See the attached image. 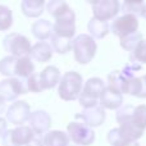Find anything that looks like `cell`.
<instances>
[{"instance_id": "6da1fadb", "label": "cell", "mask_w": 146, "mask_h": 146, "mask_svg": "<svg viewBox=\"0 0 146 146\" xmlns=\"http://www.w3.org/2000/svg\"><path fill=\"white\" fill-rule=\"evenodd\" d=\"M72 50L76 62L80 64H88L96 55L98 44L90 35L81 33L72 41Z\"/></svg>"}, {"instance_id": "7a4b0ae2", "label": "cell", "mask_w": 146, "mask_h": 146, "mask_svg": "<svg viewBox=\"0 0 146 146\" xmlns=\"http://www.w3.org/2000/svg\"><path fill=\"white\" fill-rule=\"evenodd\" d=\"M83 88V80L82 76L78 72L71 71L67 72L59 82L58 94L62 100L64 101H73L80 98Z\"/></svg>"}, {"instance_id": "3957f363", "label": "cell", "mask_w": 146, "mask_h": 146, "mask_svg": "<svg viewBox=\"0 0 146 146\" xmlns=\"http://www.w3.org/2000/svg\"><path fill=\"white\" fill-rule=\"evenodd\" d=\"M104 88H105V83H104V81L101 78L92 77L90 80H87L86 83L83 85L82 92H81L80 98H78L80 104L85 109L98 106Z\"/></svg>"}, {"instance_id": "277c9868", "label": "cell", "mask_w": 146, "mask_h": 146, "mask_svg": "<svg viewBox=\"0 0 146 146\" xmlns=\"http://www.w3.org/2000/svg\"><path fill=\"white\" fill-rule=\"evenodd\" d=\"M4 49L10 54V56L14 58H25L28 56L31 53V42L26 36L21 35V33H9L8 36L4 37L3 41Z\"/></svg>"}, {"instance_id": "5b68a950", "label": "cell", "mask_w": 146, "mask_h": 146, "mask_svg": "<svg viewBox=\"0 0 146 146\" xmlns=\"http://www.w3.org/2000/svg\"><path fill=\"white\" fill-rule=\"evenodd\" d=\"M67 135L74 144L90 146L95 141V132L82 122H71L67 126Z\"/></svg>"}, {"instance_id": "8992f818", "label": "cell", "mask_w": 146, "mask_h": 146, "mask_svg": "<svg viewBox=\"0 0 146 146\" xmlns=\"http://www.w3.org/2000/svg\"><path fill=\"white\" fill-rule=\"evenodd\" d=\"M74 33H76V14L72 9H69L66 14H63L62 17L55 19V25L53 26V33L51 35L73 40Z\"/></svg>"}, {"instance_id": "52a82bcc", "label": "cell", "mask_w": 146, "mask_h": 146, "mask_svg": "<svg viewBox=\"0 0 146 146\" xmlns=\"http://www.w3.org/2000/svg\"><path fill=\"white\" fill-rule=\"evenodd\" d=\"M94 18L103 22H108L109 19L117 17L121 12V4L118 0H99L92 3Z\"/></svg>"}, {"instance_id": "ba28073f", "label": "cell", "mask_w": 146, "mask_h": 146, "mask_svg": "<svg viewBox=\"0 0 146 146\" xmlns=\"http://www.w3.org/2000/svg\"><path fill=\"white\" fill-rule=\"evenodd\" d=\"M111 32L119 38H123L128 35L137 32L139 30V19L137 17L128 14H122L121 17H117L111 23Z\"/></svg>"}, {"instance_id": "9c48e42d", "label": "cell", "mask_w": 146, "mask_h": 146, "mask_svg": "<svg viewBox=\"0 0 146 146\" xmlns=\"http://www.w3.org/2000/svg\"><path fill=\"white\" fill-rule=\"evenodd\" d=\"M28 92L26 80L21 78H7L0 82V96L4 100H15L19 95Z\"/></svg>"}, {"instance_id": "30bf717a", "label": "cell", "mask_w": 146, "mask_h": 146, "mask_svg": "<svg viewBox=\"0 0 146 146\" xmlns=\"http://www.w3.org/2000/svg\"><path fill=\"white\" fill-rule=\"evenodd\" d=\"M33 135V131L27 126H19L15 129H7L3 135V145L4 146H22L27 145Z\"/></svg>"}, {"instance_id": "8fae6325", "label": "cell", "mask_w": 146, "mask_h": 146, "mask_svg": "<svg viewBox=\"0 0 146 146\" xmlns=\"http://www.w3.org/2000/svg\"><path fill=\"white\" fill-rule=\"evenodd\" d=\"M31 115V108L26 101H15L9 106L7 111V119L9 123L22 126L25 122L28 121Z\"/></svg>"}, {"instance_id": "7c38bea8", "label": "cell", "mask_w": 146, "mask_h": 146, "mask_svg": "<svg viewBox=\"0 0 146 146\" xmlns=\"http://www.w3.org/2000/svg\"><path fill=\"white\" fill-rule=\"evenodd\" d=\"M77 119H82V123H85L87 127H99L105 121V109L101 108L100 105L94 106V108L83 109L82 113L76 115Z\"/></svg>"}, {"instance_id": "4fadbf2b", "label": "cell", "mask_w": 146, "mask_h": 146, "mask_svg": "<svg viewBox=\"0 0 146 146\" xmlns=\"http://www.w3.org/2000/svg\"><path fill=\"white\" fill-rule=\"evenodd\" d=\"M28 122H30V128L35 133L44 135L46 132H49V129H50L51 117L45 110H36L33 113H31Z\"/></svg>"}, {"instance_id": "5bb4252c", "label": "cell", "mask_w": 146, "mask_h": 146, "mask_svg": "<svg viewBox=\"0 0 146 146\" xmlns=\"http://www.w3.org/2000/svg\"><path fill=\"white\" fill-rule=\"evenodd\" d=\"M99 101H100L101 108L115 110V109L121 108L122 103H123V95L121 92H118L117 90H114V88L105 86Z\"/></svg>"}, {"instance_id": "9a60e30c", "label": "cell", "mask_w": 146, "mask_h": 146, "mask_svg": "<svg viewBox=\"0 0 146 146\" xmlns=\"http://www.w3.org/2000/svg\"><path fill=\"white\" fill-rule=\"evenodd\" d=\"M53 56V49L51 45L45 41H40V42L35 44L31 48V53H30V58L31 60H36L38 63H45L49 62Z\"/></svg>"}, {"instance_id": "2e32d148", "label": "cell", "mask_w": 146, "mask_h": 146, "mask_svg": "<svg viewBox=\"0 0 146 146\" xmlns=\"http://www.w3.org/2000/svg\"><path fill=\"white\" fill-rule=\"evenodd\" d=\"M60 72L56 67L49 66L45 69H42V72L40 73V81L42 90H48V88H53L60 82Z\"/></svg>"}, {"instance_id": "e0dca14e", "label": "cell", "mask_w": 146, "mask_h": 146, "mask_svg": "<svg viewBox=\"0 0 146 146\" xmlns=\"http://www.w3.org/2000/svg\"><path fill=\"white\" fill-rule=\"evenodd\" d=\"M35 73V66H33L32 60L30 56H25V58H17L14 67V74L18 76L21 80H27L28 77Z\"/></svg>"}, {"instance_id": "ac0fdd59", "label": "cell", "mask_w": 146, "mask_h": 146, "mask_svg": "<svg viewBox=\"0 0 146 146\" xmlns=\"http://www.w3.org/2000/svg\"><path fill=\"white\" fill-rule=\"evenodd\" d=\"M45 3L42 0H23L21 4V9L25 15L30 18H37L42 14Z\"/></svg>"}, {"instance_id": "d6986e66", "label": "cell", "mask_w": 146, "mask_h": 146, "mask_svg": "<svg viewBox=\"0 0 146 146\" xmlns=\"http://www.w3.org/2000/svg\"><path fill=\"white\" fill-rule=\"evenodd\" d=\"M31 30H32V33L36 38H38L40 41H45L46 38L51 37L53 25L48 19H38L32 25Z\"/></svg>"}, {"instance_id": "ffe728a7", "label": "cell", "mask_w": 146, "mask_h": 146, "mask_svg": "<svg viewBox=\"0 0 146 146\" xmlns=\"http://www.w3.org/2000/svg\"><path fill=\"white\" fill-rule=\"evenodd\" d=\"M87 28H88V32H90V36L94 40H95V38H104L109 33V30H110L108 22L99 21L94 17L88 21Z\"/></svg>"}, {"instance_id": "44dd1931", "label": "cell", "mask_w": 146, "mask_h": 146, "mask_svg": "<svg viewBox=\"0 0 146 146\" xmlns=\"http://www.w3.org/2000/svg\"><path fill=\"white\" fill-rule=\"evenodd\" d=\"M69 137L63 131H49L44 136L45 146H68Z\"/></svg>"}, {"instance_id": "7402d4cb", "label": "cell", "mask_w": 146, "mask_h": 146, "mask_svg": "<svg viewBox=\"0 0 146 146\" xmlns=\"http://www.w3.org/2000/svg\"><path fill=\"white\" fill-rule=\"evenodd\" d=\"M118 128L121 129V132L123 133V136L126 137L128 141H131V142L137 141V140L141 139L142 135H144V132L140 131V129L137 128L133 123H132V121L131 122H127V123H124V124H122V126H119Z\"/></svg>"}, {"instance_id": "603a6c76", "label": "cell", "mask_w": 146, "mask_h": 146, "mask_svg": "<svg viewBox=\"0 0 146 146\" xmlns=\"http://www.w3.org/2000/svg\"><path fill=\"white\" fill-rule=\"evenodd\" d=\"M46 9H48L49 14H51L54 18H59L63 14H66L71 8L67 4L66 1H62V0H51L46 4Z\"/></svg>"}, {"instance_id": "cb8c5ba5", "label": "cell", "mask_w": 146, "mask_h": 146, "mask_svg": "<svg viewBox=\"0 0 146 146\" xmlns=\"http://www.w3.org/2000/svg\"><path fill=\"white\" fill-rule=\"evenodd\" d=\"M50 38H51V49L54 51H56L58 54H67L68 51H71L73 40L59 37V36H54V35H51Z\"/></svg>"}, {"instance_id": "d4e9b609", "label": "cell", "mask_w": 146, "mask_h": 146, "mask_svg": "<svg viewBox=\"0 0 146 146\" xmlns=\"http://www.w3.org/2000/svg\"><path fill=\"white\" fill-rule=\"evenodd\" d=\"M132 123L144 132L146 129V105H137L135 106L132 113Z\"/></svg>"}, {"instance_id": "484cf974", "label": "cell", "mask_w": 146, "mask_h": 146, "mask_svg": "<svg viewBox=\"0 0 146 146\" xmlns=\"http://www.w3.org/2000/svg\"><path fill=\"white\" fill-rule=\"evenodd\" d=\"M144 4V1H124L121 4V12H123V14L139 17L142 14Z\"/></svg>"}, {"instance_id": "4316f807", "label": "cell", "mask_w": 146, "mask_h": 146, "mask_svg": "<svg viewBox=\"0 0 146 146\" xmlns=\"http://www.w3.org/2000/svg\"><path fill=\"white\" fill-rule=\"evenodd\" d=\"M142 40H144V38H142V33L135 32V33H132V35H128V36H126V37L121 38V46L127 51H133Z\"/></svg>"}, {"instance_id": "83f0119b", "label": "cell", "mask_w": 146, "mask_h": 146, "mask_svg": "<svg viewBox=\"0 0 146 146\" xmlns=\"http://www.w3.org/2000/svg\"><path fill=\"white\" fill-rule=\"evenodd\" d=\"M108 141L111 146H126V145L131 144V141H128V140L123 136V133L121 132L119 128H113L109 131Z\"/></svg>"}, {"instance_id": "f1b7e54d", "label": "cell", "mask_w": 146, "mask_h": 146, "mask_svg": "<svg viewBox=\"0 0 146 146\" xmlns=\"http://www.w3.org/2000/svg\"><path fill=\"white\" fill-rule=\"evenodd\" d=\"M13 15L12 10L5 5H0V31H7L12 27Z\"/></svg>"}, {"instance_id": "f546056e", "label": "cell", "mask_w": 146, "mask_h": 146, "mask_svg": "<svg viewBox=\"0 0 146 146\" xmlns=\"http://www.w3.org/2000/svg\"><path fill=\"white\" fill-rule=\"evenodd\" d=\"M131 62L137 64H146V40H142L132 51Z\"/></svg>"}, {"instance_id": "4dcf8cb0", "label": "cell", "mask_w": 146, "mask_h": 146, "mask_svg": "<svg viewBox=\"0 0 146 146\" xmlns=\"http://www.w3.org/2000/svg\"><path fill=\"white\" fill-rule=\"evenodd\" d=\"M17 58L14 56H5L0 60V73L3 76H13Z\"/></svg>"}, {"instance_id": "1f68e13d", "label": "cell", "mask_w": 146, "mask_h": 146, "mask_svg": "<svg viewBox=\"0 0 146 146\" xmlns=\"http://www.w3.org/2000/svg\"><path fill=\"white\" fill-rule=\"evenodd\" d=\"M133 109H135V106L127 105V106H123V108H119L118 110H117L115 119L119 123V126H122V124L132 121V113H133Z\"/></svg>"}, {"instance_id": "d6a6232c", "label": "cell", "mask_w": 146, "mask_h": 146, "mask_svg": "<svg viewBox=\"0 0 146 146\" xmlns=\"http://www.w3.org/2000/svg\"><path fill=\"white\" fill-rule=\"evenodd\" d=\"M26 86H27V91L31 92H41L42 91V86H41L40 81V74L38 73H33L31 77H28L26 80Z\"/></svg>"}, {"instance_id": "836d02e7", "label": "cell", "mask_w": 146, "mask_h": 146, "mask_svg": "<svg viewBox=\"0 0 146 146\" xmlns=\"http://www.w3.org/2000/svg\"><path fill=\"white\" fill-rule=\"evenodd\" d=\"M26 146H45L44 145V135H38L33 132L32 137Z\"/></svg>"}, {"instance_id": "e575fe53", "label": "cell", "mask_w": 146, "mask_h": 146, "mask_svg": "<svg viewBox=\"0 0 146 146\" xmlns=\"http://www.w3.org/2000/svg\"><path fill=\"white\" fill-rule=\"evenodd\" d=\"M140 81H141V88H140V92L137 98L146 99V74L140 77Z\"/></svg>"}, {"instance_id": "d590c367", "label": "cell", "mask_w": 146, "mask_h": 146, "mask_svg": "<svg viewBox=\"0 0 146 146\" xmlns=\"http://www.w3.org/2000/svg\"><path fill=\"white\" fill-rule=\"evenodd\" d=\"M7 131V121L3 118H0V137H3V135Z\"/></svg>"}, {"instance_id": "8d00e7d4", "label": "cell", "mask_w": 146, "mask_h": 146, "mask_svg": "<svg viewBox=\"0 0 146 146\" xmlns=\"http://www.w3.org/2000/svg\"><path fill=\"white\" fill-rule=\"evenodd\" d=\"M4 110H5V100L0 96V114H1Z\"/></svg>"}, {"instance_id": "74e56055", "label": "cell", "mask_w": 146, "mask_h": 146, "mask_svg": "<svg viewBox=\"0 0 146 146\" xmlns=\"http://www.w3.org/2000/svg\"><path fill=\"white\" fill-rule=\"evenodd\" d=\"M141 15L146 19V3L144 4V9H142V14H141Z\"/></svg>"}, {"instance_id": "f35d334b", "label": "cell", "mask_w": 146, "mask_h": 146, "mask_svg": "<svg viewBox=\"0 0 146 146\" xmlns=\"http://www.w3.org/2000/svg\"><path fill=\"white\" fill-rule=\"evenodd\" d=\"M126 146H140V144L137 141H135V142H131V144H128V145H126Z\"/></svg>"}]
</instances>
